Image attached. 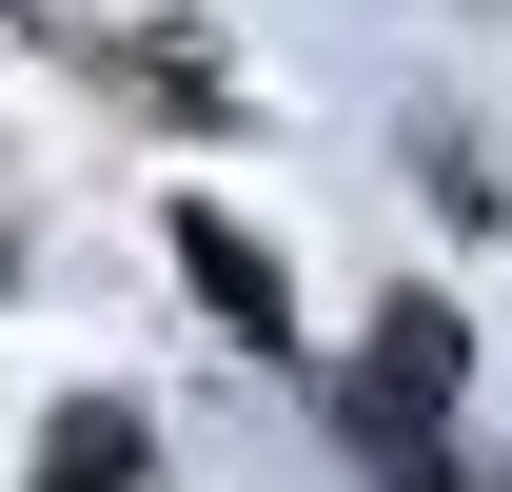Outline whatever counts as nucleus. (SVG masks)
Masks as SVG:
<instances>
[{"label": "nucleus", "instance_id": "1", "mask_svg": "<svg viewBox=\"0 0 512 492\" xmlns=\"http://www.w3.org/2000/svg\"><path fill=\"white\" fill-rule=\"evenodd\" d=\"M178 276H197L217 315H256V335H276V256H256L237 217H178Z\"/></svg>", "mask_w": 512, "mask_h": 492}, {"label": "nucleus", "instance_id": "2", "mask_svg": "<svg viewBox=\"0 0 512 492\" xmlns=\"http://www.w3.org/2000/svg\"><path fill=\"white\" fill-rule=\"evenodd\" d=\"M138 473V414H60L40 433V492H119Z\"/></svg>", "mask_w": 512, "mask_h": 492}]
</instances>
